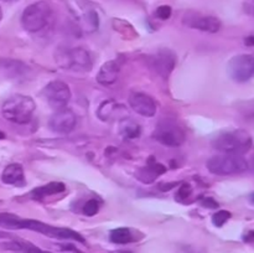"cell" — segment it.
Returning <instances> with one entry per match:
<instances>
[{
    "label": "cell",
    "mask_w": 254,
    "mask_h": 253,
    "mask_svg": "<svg viewBox=\"0 0 254 253\" xmlns=\"http://www.w3.org/2000/svg\"><path fill=\"white\" fill-rule=\"evenodd\" d=\"M252 136L243 129L223 131L213 138L212 146L223 154L243 155L252 146Z\"/></svg>",
    "instance_id": "1"
},
{
    "label": "cell",
    "mask_w": 254,
    "mask_h": 253,
    "mask_svg": "<svg viewBox=\"0 0 254 253\" xmlns=\"http://www.w3.org/2000/svg\"><path fill=\"white\" fill-rule=\"evenodd\" d=\"M36 109L34 99L24 94H15L7 98L2 104V116L6 121L15 124H27L32 119Z\"/></svg>",
    "instance_id": "2"
},
{
    "label": "cell",
    "mask_w": 254,
    "mask_h": 253,
    "mask_svg": "<svg viewBox=\"0 0 254 253\" xmlns=\"http://www.w3.org/2000/svg\"><path fill=\"white\" fill-rule=\"evenodd\" d=\"M206 166L211 174L221 176L245 173L250 168L247 160L242 155H232V154L212 156L207 160Z\"/></svg>",
    "instance_id": "3"
},
{
    "label": "cell",
    "mask_w": 254,
    "mask_h": 253,
    "mask_svg": "<svg viewBox=\"0 0 254 253\" xmlns=\"http://www.w3.org/2000/svg\"><path fill=\"white\" fill-rule=\"evenodd\" d=\"M56 61L62 68L74 72H88L92 68V57L83 47L61 49L56 54Z\"/></svg>",
    "instance_id": "4"
},
{
    "label": "cell",
    "mask_w": 254,
    "mask_h": 253,
    "mask_svg": "<svg viewBox=\"0 0 254 253\" xmlns=\"http://www.w3.org/2000/svg\"><path fill=\"white\" fill-rule=\"evenodd\" d=\"M51 16V7L46 1H36L24 10L21 24L29 32H37L47 25Z\"/></svg>",
    "instance_id": "5"
},
{
    "label": "cell",
    "mask_w": 254,
    "mask_h": 253,
    "mask_svg": "<svg viewBox=\"0 0 254 253\" xmlns=\"http://www.w3.org/2000/svg\"><path fill=\"white\" fill-rule=\"evenodd\" d=\"M153 138L163 145L169 148H176L184 144L185 141V131L174 119H163L159 122L155 130L153 133Z\"/></svg>",
    "instance_id": "6"
},
{
    "label": "cell",
    "mask_w": 254,
    "mask_h": 253,
    "mask_svg": "<svg viewBox=\"0 0 254 253\" xmlns=\"http://www.w3.org/2000/svg\"><path fill=\"white\" fill-rule=\"evenodd\" d=\"M21 230H30L35 231V232L42 233V235L47 236L51 238H59V240H73L78 241V242L84 243V238L79 235L78 232L69 228L64 227H55V226L47 225V223L41 222L37 220H27V218H22L21 222Z\"/></svg>",
    "instance_id": "7"
},
{
    "label": "cell",
    "mask_w": 254,
    "mask_h": 253,
    "mask_svg": "<svg viewBox=\"0 0 254 253\" xmlns=\"http://www.w3.org/2000/svg\"><path fill=\"white\" fill-rule=\"evenodd\" d=\"M227 72L236 82H247L254 77V56L237 55L228 62Z\"/></svg>",
    "instance_id": "8"
},
{
    "label": "cell",
    "mask_w": 254,
    "mask_h": 253,
    "mask_svg": "<svg viewBox=\"0 0 254 253\" xmlns=\"http://www.w3.org/2000/svg\"><path fill=\"white\" fill-rule=\"evenodd\" d=\"M44 96L47 103L55 111L66 108L71 99V89L62 81H52L44 88Z\"/></svg>",
    "instance_id": "9"
},
{
    "label": "cell",
    "mask_w": 254,
    "mask_h": 253,
    "mask_svg": "<svg viewBox=\"0 0 254 253\" xmlns=\"http://www.w3.org/2000/svg\"><path fill=\"white\" fill-rule=\"evenodd\" d=\"M149 63L156 73L166 78V77L170 76V73L175 68L176 55L171 50L161 49L153 56L149 57Z\"/></svg>",
    "instance_id": "10"
},
{
    "label": "cell",
    "mask_w": 254,
    "mask_h": 253,
    "mask_svg": "<svg viewBox=\"0 0 254 253\" xmlns=\"http://www.w3.org/2000/svg\"><path fill=\"white\" fill-rule=\"evenodd\" d=\"M184 24L191 29L200 30L203 32L215 34L221 29V21L216 16L202 15L200 12H188L184 16Z\"/></svg>",
    "instance_id": "11"
},
{
    "label": "cell",
    "mask_w": 254,
    "mask_h": 253,
    "mask_svg": "<svg viewBox=\"0 0 254 253\" xmlns=\"http://www.w3.org/2000/svg\"><path fill=\"white\" fill-rule=\"evenodd\" d=\"M76 114L69 109H60L50 118L49 126L54 133L57 134H68L76 126Z\"/></svg>",
    "instance_id": "12"
},
{
    "label": "cell",
    "mask_w": 254,
    "mask_h": 253,
    "mask_svg": "<svg viewBox=\"0 0 254 253\" xmlns=\"http://www.w3.org/2000/svg\"><path fill=\"white\" fill-rule=\"evenodd\" d=\"M129 106L135 113L148 118L154 117L156 113L155 101L143 92H131L129 96Z\"/></svg>",
    "instance_id": "13"
},
{
    "label": "cell",
    "mask_w": 254,
    "mask_h": 253,
    "mask_svg": "<svg viewBox=\"0 0 254 253\" xmlns=\"http://www.w3.org/2000/svg\"><path fill=\"white\" fill-rule=\"evenodd\" d=\"M121 66L117 61H107L102 64L97 73V82L102 86H112L118 79Z\"/></svg>",
    "instance_id": "14"
},
{
    "label": "cell",
    "mask_w": 254,
    "mask_h": 253,
    "mask_svg": "<svg viewBox=\"0 0 254 253\" xmlns=\"http://www.w3.org/2000/svg\"><path fill=\"white\" fill-rule=\"evenodd\" d=\"M166 168L164 165H161V164L156 163L155 160H154V158H150V160H149V164L146 166H144V168L139 169L138 171H136V179L138 180H140L141 183L144 184H150L153 183L154 180H155L156 178H158L159 175H161V174L165 173Z\"/></svg>",
    "instance_id": "15"
},
{
    "label": "cell",
    "mask_w": 254,
    "mask_h": 253,
    "mask_svg": "<svg viewBox=\"0 0 254 253\" xmlns=\"http://www.w3.org/2000/svg\"><path fill=\"white\" fill-rule=\"evenodd\" d=\"M1 180L7 185H19L24 181V169L20 164H10L2 171Z\"/></svg>",
    "instance_id": "16"
},
{
    "label": "cell",
    "mask_w": 254,
    "mask_h": 253,
    "mask_svg": "<svg viewBox=\"0 0 254 253\" xmlns=\"http://www.w3.org/2000/svg\"><path fill=\"white\" fill-rule=\"evenodd\" d=\"M119 133L126 139H135L140 135V126L130 118H123L119 122Z\"/></svg>",
    "instance_id": "17"
},
{
    "label": "cell",
    "mask_w": 254,
    "mask_h": 253,
    "mask_svg": "<svg viewBox=\"0 0 254 253\" xmlns=\"http://www.w3.org/2000/svg\"><path fill=\"white\" fill-rule=\"evenodd\" d=\"M64 190H66V186L62 183H50L47 185L40 186V188L32 190L31 195L34 198H42L50 195H55V193L64 192Z\"/></svg>",
    "instance_id": "18"
},
{
    "label": "cell",
    "mask_w": 254,
    "mask_h": 253,
    "mask_svg": "<svg viewBox=\"0 0 254 253\" xmlns=\"http://www.w3.org/2000/svg\"><path fill=\"white\" fill-rule=\"evenodd\" d=\"M117 108H118V104L114 101H112V99L102 102L101 106L98 107V111H97V117L101 121L108 122L114 114V112L117 111Z\"/></svg>",
    "instance_id": "19"
},
{
    "label": "cell",
    "mask_w": 254,
    "mask_h": 253,
    "mask_svg": "<svg viewBox=\"0 0 254 253\" xmlns=\"http://www.w3.org/2000/svg\"><path fill=\"white\" fill-rule=\"evenodd\" d=\"M22 218L12 213H0V226L7 230H21Z\"/></svg>",
    "instance_id": "20"
},
{
    "label": "cell",
    "mask_w": 254,
    "mask_h": 253,
    "mask_svg": "<svg viewBox=\"0 0 254 253\" xmlns=\"http://www.w3.org/2000/svg\"><path fill=\"white\" fill-rule=\"evenodd\" d=\"M111 241L113 243H117V245H126V243L131 242L133 240V236H131L130 230L128 228H116L111 232V236H109Z\"/></svg>",
    "instance_id": "21"
},
{
    "label": "cell",
    "mask_w": 254,
    "mask_h": 253,
    "mask_svg": "<svg viewBox=\"0 0 254 253\" xmlns=\"http://www.w3.org/2000/svg\"><path fill=\"white\" fill-rule=\"evenodd\" d=\"M98 25H99V17L98 14H97L94 10H89L84 14L83 16V27L86 31L92 32V31H96L98 29Z\"/></svg>",
    "instance_id": "22"
},
{
    "label": "cell",
    "mask_w": 254,
    "mask_h": 253,
    "mask_svg": "<svg viewBox=\"0 0 254 253\" xmlns=\"http://www.w3.org/2000/svg\"><path fill=\"white\" fill-rule=\"evenodd\" d=\"M16 251H22L25 253H51L41 250V248L36 247L31 243L25 242V241H16Z\"/></svg>",
    "instance_id": "23"
},
{
    "label": "cell",
    "mask_w": 254,
    "mask_h": 253,
    "mask_svg": "<svg viewBox=\"0 0 254 253\" xmlns=\"http://www.w3.org/2000/svg\"><path fill=\"white\" fill-rule=\"evenodd\" d=\"M231 216L232 215H231L230 211H226V210L217 211V212L212 216V223L216 226V227H222V226L230 220Z\"/></svg>",
    "instance_id": "24"
},
{
    "label": "cell",
    "mask_w": 254,
    "mask_h": 253,
    "mask_svg": "<svg viewBox=\"0 0 254 253\" xmlns=\"http://www.w3.org/2000/svg\"><path fill=\"white\" fill-rule=\"evenodd\" d=\"M99 210V203L98 201L94 200V198H91V200H88L86 202V205L83 206V213L86 216H94L97 212H98Z\"/></svg>",
    "instance_id": "25"
},
{
    "label": "cell",
    "mask_w": 254,
    "mask_h": 253,
    "mask_svg": "<svg viewBox=\"0 0 254 253\" xmlns=\"http://www.w3.org/2000/svg\"><path fill=\"white\" fill-rule=\"evenodd\" d=\"M171 12H173V10L169 5H161L156 9L155 16L160 20H168L171 16Z\"/></svg>",
    "instance_id": "26"
},
{
    "label": "cell",
    "mask_w": 254,
    "mask_h": 253,
    "mask_svg": "<svg viewBox=\"0 0 254 253\" xmlns=\"http://www.w3.org/2000/svg\"><path fill=\"white\" fill-rule=\"evenodd\" d=\"M191 192H192L191 186L189 185V184H183V185L180 186V189H179L176 198H178V200H185V198H188L189 196L191 195Z\"/></svg>",
    "instance_id": "27"
},
{
    "label": "cell",
    "mask_w": 254,
    "mask_h": 253,
    "mask_svg": "<svg viewBox=\"0 0 254 253\" xmlns=\"http://www.w3.org/2000/svg\"><path fill=\"white\" fill-rule=\"evenodd\" d=\"M201 203H202L203 207H208V208H217L218 207V203L211 197L203 198V200L201 201Z\"/></svg>",
    "instance_id": "28"
},
{
    "label": "cell",
    "mask_w": 254,
    "mask_h": 253,
    "mask_svg": "<svg viewBox=\"0 0 254 253\" xmlns=\"http://www.w3.org/2000/svg\"><path fill=\"white\" fill-rule=\"evenodd\" d=\"M243 9H245V11L247 12L248 15L254 16V0H247V1L245 2V5H243Z\"/></svg>",
    "instance_id": "29"
},
{
    "label": "cell",
    "mask_w": 254,
    "mask_h": 253,
    "mask_svg": "<svg viewBox=\"0 0 254 253\" xmlns=\"http://www.w3.org/2000/svg\"><path fill=\"white\" fill-rule=\"evenodd\" d=\"M245 44L247 45V46L254 47V36H248V37H246Z\"/></svg>",
    "instance_id": "30"
},
{
    "label": "cell",
    "mask_w": 254,
    "mask_h": 253,
    "mask_svg": "<svg viewBox=\"0 0 254 253\" xmlns=\"http://www.w3.org/2000/svg\"><path fill=\"white\" fill-rule=\"evenodd\" d=\"M111 253H133L131 251H126V250H119V251H113Z\"/></svg>",
    "instance_id": "31"
},
{
    "label": "cell",
    "mask_w": 254,
    "mask_h": 253,
    "mask_svg": "<svg viewBox=\"0 0 254 253\" xmlns=\"http://www.w3.org/2000/svg\"><path fill=\"white\" fill-rule=\"evenodd\" d=\"M250 200H251V202L254 203V191H253L252 193H251V196H250Z\"/></svg>",
    "instance_id": "32"
},
{
    "label": "cell",
    "mask_w": 254,
    "mask_h": 253,
    "mask_svg": "<svg viewBox=\"0 0 254 253\" xmlns=\"http://www.w3.org/2000/svg\"><path fill=\"white\" fill-rule=\"evenodd\" d=\"M6 233H2V232H0V238H2V237H6Z\"/></svg>",
    "instance_id": "33"
},
{
    "label": "cell",
    "mask_w": 254,
    "mask_h": 253,
    "mask_svg": "<svg viewBox=\"0 0 254 253\" xmlns=\"http://www.w3.org/2000/svg\"><path fill=\"white\" fill-rule=\"evenodd\" d=\"M1 17H2V10L1 7H0V20H1Z\"/></svg>",
    "instance_id": "34"
},
{
    "label": "cell",
    "mask_w": 254,
    "mask_h": 253,
    "mask_svg": "<svg viewBox=\"0 0 254 253\" xmlns=\"http://www.w3.org/2000/svg\"><path fill=\"white\" fill-rule=\"evenodd\" d=\"M252 168L254 169V159H253V161H252Z\"/></svg>",
    "instance_id": "35"
}]
</instances>
